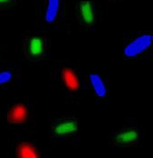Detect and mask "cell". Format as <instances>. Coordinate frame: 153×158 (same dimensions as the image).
<instances>
[{
  "mask_svg": "<svg viewBox=\"0 0 153 158\" xmlns=\"http://www.w3.org/2000/svg\"><path fill=\"white\" fill-rule=\"evenodd\" d=\"M152 43L151 35H142L131 42L124 49V55L128 57H134L151 47Z\"/></svg>",
  "mask_w": 153,
  "mask_h": 158,
  "instance_id": "6da1fadb",
  "label": "cell"
},
{
  "mask_svg": "<svg viewBox=\"0 0 153 158\" xmlns=\"http://www.w3.org/2000/svg\"><path fill=\"white\" fill-rule=\"evenodd\" d=\"M62 79H63L65 85L70 90H77L78 89L79 81H78L76 75L74 74V72L73 70L68 69V68L64 69L62 71Z\"/></svg>",
  "mask_w": 153,
  "mask_h": 158,
  "instance_id": "52a82bcc",
  "label": "cell"
},
{
  "mask_svg": "<svg viewBox=\"0 0 153 158\" xmlns=\"http://www.w3.org/2000/svg\"><path fill=\"white\" fill-rule=\"evenodd\" d=\"M139 134L136 130H127L125 132L120 133L115 138L119 143H130L138 139Z\"/></svg>",
  "mask_w": 153,
  "mask_h": 158,
  "instance_id": "9c48e42d",
  "label": "cell"
},
{
  "mask_svg": "<svg viewBox=\"0 0 153 158\" xmlns=\"http://www.w3.org/2000/svg\"><path fill=\"white\" fill-rule=\"evenodd\" d=\"M78 129V125L75 121H66L58 124L54 127V133L57 135H65L75 133Z\"/></svg>",
  "mask_w": 153,
  "mask_h": 158,
  "instance_id": "8992f818",
  "label": "cell"
},
{
  "mask_svg": "<svg viewBox=\"0 0 153 158\" xmlns=\"http://www.w3.org/2000/svg\"><path fill=\"white\" fill-rule=\"evenodd\" d=\"M59 4L60 0H48L46 11V21L47 23H53L56 19Z\"/></svg>",
  "mask_w": 153,
  "mask_h": 158,
  "instance_id": "ba28073f",
  "label": "cell"
},
{
  "mask_svg": "<svg viewBox=\"0 0 153 158\" xmlns=\"http://www.w3.org/2000/svg\"><path fill=\"white\" fill-rule=\"evenodd\" d=\"M28 53L32 57H38L44 53V40L39 36H34L28 43Z\"/></svg>",
  "mask_w": 153,
  "mask_h": 158,
  "instance_id": "277c9868",
  "label": "cell"
},
{
  "mask_svg": "<svg viewBox=\"0 0 153 158\" xmlns=\"http://www.w3.org/2000/svg\"><path fill=\"white\" fill-rule=\"evenodd\" d=\"M90 81L92 85V88L95 94L99 97H104L106 95L107 90L106 86L103 81L102 77L97 74H91L90 75Z\"/></svg>",
  "mask_w": 153,
  "mask_h": 158,
  "instance_id": "5b68a950",
  "label": "cell"
},
{
  "mask_svg": "<svg viewBox=\"0 0 153 158\" xmlns=\"http://www.w3.org/2000/svg\"><path fill=\"white\" fill-rule=\"evenodd\" d=\"M80 13L83 22L87 25H92L94 22V13L92 3L88 0H84L80 4Z\"/></svg>",
  "mask_w": 153,
  "mask_h": 158,
  "instance_id": "3957f363",
  "label": "cell"
},
{
  "mask_svg": "<svg viewBox=\"0 0 153 158\" xmlns=\"http://www.w3.org/2000/svg\"><path fill=\"white\" fill-rule=\"evenodd\" d=\"M18 156L24 158H35L37 157L35 148L27 143H23L18 147Z\"/></svg>",
  "mask_w": 153,
  "mask_h": 158,
  "instance_id": "30bf717a",
  "label": "cell"
},
{
  "mask_svg": "<svg viewBox=\"0 0 153 158\" xmlns=\"http://www.w3.org/2000/svg\"><path fill=\"white\" fill-rule=\"evenodd\" d=\"M11 79H12V74L10 71L0 72V85L6 83H8Z\"/></svg>",
  "mask_w": 153,
  "mask_h": 158,
  "instance_id": "8fae6325",
  "label": "cell"
},
{
  "mask_svg": "<svg viewBox=\"0 0 153 158\" xmlns=\"http://www.w3.org/2000/svg\"><path fill=\"white\" fill-rule=\"evenodd\" d=\"M27 117V109L24 105H16L15 106L8 114V119L11 123L21 124L26 121Z\"/></svg>",
  "mask_w": 153,
  "mask_h": 158,
  "instance_id": "7a4b0ae2",
  "label": "cell"
},
{
  "mask_svg": "<svg viewBox=\"0 0 153 158\" xmlns=\"http://www.w3.org/2000/svg\"><path fill=\"white\" fill-rule=\"evenodd\" d=\"M11 0H0V6L1 5H6V4H8Z\"/></svg>",
  "mask_w": 153,
  "mask_h": 158,
  "instance_id": "7c38bea8",
  "label": "cell"
}]
</instances>
